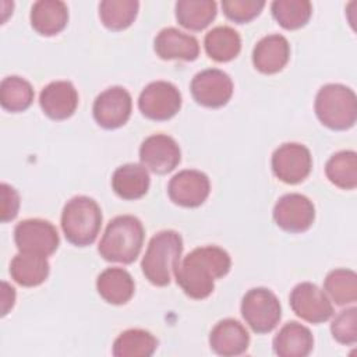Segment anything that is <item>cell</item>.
I'll use <instances>...</instances> for the list:
<instances>
[{"instance_id": "15", "label": "cell", "mask_w": 357, "mask_h": 357, "mask_svg": "<svg viewBox=\"0 0 357 357\" xmlns=\"http://www.w3.org/2000/svg\"><path fill=\"white\" fill-rule=\"evenodd\" d=\"M211 191V183L205 173L185 169L176 173L167 185L169 198L180 206L197 208L202 205Z\"/></svg>"}, {"instance_id": "6", "label": "cell", "mask_w": 357, "mask_h": 357, "mask_svg": "<svg viewBox=\"0 0 357 357\" xmlns=\"http://www.w3.org/2000/svg\"><path fill=\"white\" fill-rule=\"evenodd\" d=\"M241 315L255 333H269L282 318V307L269 289H250L241 300Z\"/></svg>"}, {"instance_id": "1", "label": "cell", "mask_w": 357, "mask_h": 357, "mask_svg": "<svg viewBox=\"0 0 357 357\" xmlns=\"http://www.w3.org/2000/svg\"><path fill=\"white\" fill-rule=\"evenodd\" d=\"M230 255L220 247L205 245L194 248L178 264L174 276L181 290L194 300H202L212 294L215 280L229 273Z\"/></svg>"}, {"instance_id": "12", "label": "cell", "mask_w": 357, "mask_h": 357, "mask_svg": "<svg viewBox=\"0 0 357 357\" xmlns=\"http://www.w3.org/2000/svg\"><path fill=\"white\" fill-rule=\"evenodd\" d=\"M273 219L284 231L303 233L312 226L315 208L312 201L303 194H284L275 204Z\"/></svg>"}, {"instance_id": "28", "label": "cell", "mask_w": 357, "mask_h": 357, "mask_svg": "<svg viewBox=\"0 0 357 357\" xmlns=\"http://www.w3.org/2000/svg\"><path fill=\"white\" fill-rule=\"evenodd\" d=\"M328 180L342 190L357 187V153L354 151H340L332 155L325 165Z\"/></svg>"}, {"instance_id": "22", "label": "cell", "mask_w": 357, "mask_h": 357, "mask_svg": "<svg viewBox=\"0 0 357 357\" xmlns=\"http://www.w3.org/2000/svg\"><path fill=\"white\" fill-rule=\"evenodd\" d=\"M99 296L109 304L121 305L131 300L135 290L132 276L123 268H106L96 279Z\"/></svg>"}, {"instance_id": "4", "label": "cell", "mask_w": 357, "mask_h": 357, "mask_svg": "<svg viewBox=\"0 0 357 357\" xmlns=\"http://www.w3.org/2000/svg\"><path fill=\"white\" fill-rule=\"evenodd\" d=\"M314 109L325 127L335 131L349 130L357 120V96L346 85L326 84L319 88Z\"/></svg>"}, {"instance_id": "7", "label": "cell", "mask_w": 357, "mask_h": 357, "mask_svg": "<svg viewBox=\"0 0 357 357\" xmlns=\"http://www.w3.org/2000/svg\"><path fill=\"white\" fill-rule=\"evenodd\" d=\"M138 107L146 119L165 121L178 113L181 107V93L172 82L153 81L139 93Z\"/></svg>"}, {"instance_id": "19", "label": "cell", "mask_w": 357, "mask_h": 357, "mask_svg": "<svg viewBox=\"0 0 357 357\" xmlns=\"http://www.w3.org/2000/svg\"><path fill=\"white\" fill-rule=\"evenodd\" d=\"M290 59V45L283 35L264 36L252 50V64L262 74H275L283 70Z\"/></svg>"}, {"instance_id": "24", "label": "cell", "mask_w": 357, "mask_h": 357, "mask_svg": "<svg viewBox=\"0 0 357 357\" xmlns=\"http://www.w3.org/2000/svg\"><path fill=\"white\" fill-rule=\"evenodd\" d=\"M49 262L46 257L18 252L10 264V275L14 282L24 287L42 284L49 276Z\"/></svg>"}, {"instance_id": "27", "label": "cell", "mask_w": 357, "mask_h": 357, "mask_svg": "<svg viewBox=\"0 0 357 357\" xmlns=\"http://www.w3.org/2000/svg\"><path fill=\"white\" fill-rule=\"evenodd\" d=\"M158 347L156 337L144 329H127L113 343L116 357H149Z\"/></svg>"}, {"instance_id": "26", "label": "cell", "mask_w": 357, "mask_h": 357, "mask_svg": "<svg viewBox=\"0 0 357 357\" xmlns=\"http://www.w3.org/2000/svg\"><path fill=\"white\" fill-rule=\"evenodd\" d=\"M218 6L213 0H178L176 3L177 22L190 31L205 29L216 17Z\"/></svg>"}, {"instance_id": "8", "label": "cell", "mask_w": 357, "mask_h": 357, "mask_svg": "<svg viewBox=\"0 0 357 357\" xmlns=\"http://www.w3.org/2000/svg\"><path fill=\"white\" fill-rule=\"evenodd\" d=\"M14 241L20 252L42 257L52 255L60 243L57 229L43 219H25L14 229Z\"/></svg>"}, {"instance_id": "31", "label": "cell", "mask_w": 357, "mask_h": 357, "mask_svg": "<svg viewBox=\"0 0 357 357\" xmlns=\"http://www.w3.org/2000/svg\"><path fill=\"white\" fill-rule=\"evenodd\" d=\"M138 8L137 0H103L99 4V17L107 29L123 31L134 22Z\"/></svg>"}, {"instance_id": "32", "label": "cell", "mask_w": 357, "mask_h": 357, "mask_svg": "<svg viewBox=\"0 0 357 357\" xmlns=\"http://www.w3.org/2000/svg\"><path fill=\"white\" fill-rule=\"evenodd\" d=\"M271 11L276 22L289 31L304 26L312 14V6L308 0H275Z\"/></svg>"}, {"instance_id": "33", "label": "cell", "mask_w": 357, "mask_h": 357, "mask_svg": "<svg viewBox=\"0 0 357 357\" xmlns=\"http://www.w3.org/2000/svg\"><path fill=\"white\" fill-rule=\"evenodd\" d=\"M331 332L336 342L353 346L357 342V308L350 307L340 311L331 324Z\"/></svg>"}, {"instance_id": "9", "label": "cell", "mask_w": 357, "mask_h": 357, "mask_svg": "<svg viewBox=\"0 0 357 357\" xmlns=\"http://www.w3.org/2000/svg\"><path fill=\"white\" fill-rule=\"evenodd\" d=\"M273 174L286 184H298L304 181L312 167L310 149L297 142H286L275 149L272 155Z\"/></svg>"}, {"instance_id": "20", "label": "cell", "mask_w": 357, "mask_h": 357, "mask_svg": "<svg viewBox=\"0 0 357 357\" xmlns=\"http://www.w3.org/2000/svg\"><path fill=\"white\" fill-rule=\"evenodd\" d=\"M312 347L311 331L296 321L284 324L273 337V351L279 357H305Z\"/></svg>"}, {"instance_id": "21", "label": "cell", "mask_w": 357, "mask_h": 357, "mask_svg": "<svg viewBox=\"0 0 357 357\" xmlns=\"http://www.w3.org/2000/svg\"><path fill=\"white\" fill-rule=\"evenodd\" d=\"M31 25L43 36L61 32L68 22V8L60 0H39L31 8Z\"/></svg>"}, {"instance_id": "3", "label": "cell", "mask_w": 357, "mask_h": 357, "mask_svg": "<svg viewBox=\"0 0 357 357\" xmlns=\"http://www.w3.org/2000/svg\"><path fill=\"white\" fill-rule=\"evenodd\" d=\"M183 252V238L174 230L156 233L146 247L141 269L149 283L163 287L172 280Z\"/></svg>"}, {"instance_id": "18", "label": "cell", "mask_w": 357, "mask_h": 357, "mask_svg": "<svg viewBox=\"0 0 357 357\" xmlns=\"http://www.w3.org/2000/svg\"><path fill=\"white\" fill-rule=\"evenodd\" d=\"M153 49L163 60L192 61L199 54L198 40L177 28H163L155 38Z\"/></svg>"}, {"instance_id": "25", "label": "cell", "mask_w": 357, "mask_h": 357, "mask_svg": "<svg viewBox=\"0 0 357 357\" xmlns=\"http://www.w3.org/2000/svg\"><path fill=\"white\" fill-rule=\"evenodd\" d=\"M204 46L206 54L212 60L226 63L238 56L241 50V38L233 28L220 25L205 35Z\"/></svg>"}, {"instance_id": "17", "label": "cell", "mask_w": 357, "mask_h": 357, "mask_svg": "<svg viewBox=\"0 0 357 357\" xmlns=\"http://www.w3.org/2000/svg\"><path fill=\"white\" fill-rule=\"evenodd\" d=\"M250 344L247 329L236 319L226 318L219 321L209 333L211 349L223 357L243 354Z\"/></svg>"}, {"instance_id": "14", "label": "cell", "mask_w": 357, "mask_h": 357, "mask_svg": "<svg viewBox=\"0 0 357 357\" xmlns=\"http://www.w3.org/2000/svg\"><path fill=\"white\" fill-rule=\"evenodd\" d=\"M142 166L156 174H166L174 170L181 160V151L177 142L166 134H153L145 138L139 146Z\"/></svg>"}, {"instance_id": "29", "label": "cell", "mask_w": 357, "mask_h": 357, "mask_svg": "<svg viewBox=\"0 0 357 357\" xmlns=\"http://www.w3.org/2000/svg\"><path fill=\"white\" fill-rule=\"evenodd\" d=\"M33 95L32 85L18 75L6 77L0 84L1 107L11 113L26 110L32 105Z\"/></svg>"}, {"instance_id": "10", "label": "cell", "mask_w": 357, "mask_h": 357, "mask_svg": "<svg viewBox=\"0 0 357 357\" xmlns=\"http://www.w3.org/2000/svg\"><path fill=\"white\" fill-rule=\"evenodd\" d=\"M190 89L198 105L218 109L230 100L233 95V82L225 71L219 68H208L194 75Z\"/></svg>"}, {"instance_id": "36", "label": "cell", "mask_w": 357, "mask_h": 357, "mask_svg": "<svg viewBox=\"0 0 357 357\" xmlns=\"http://www.w3.org/2000/svg\"><path fill=\"white\" fill-rule=\"evenodd\" d=\"M15 301V290L7 282H1V317L7 315Z\"/></svg>"}, {"instance_id": "34", "label": "cell", "mask_w": 357, "mask_h": 357, "mask_svg": "<svg viewBox=\"0 0 357 357\" xmlns=\"http://www.w3.org/2000/svg\"><path fill=\"white\" fill-rule=\"evenodd\" d=\"M265 7L264 0H223L222 8L225 15L236 22L245 24L259 15Z\"/></svg>"}, {"instance_id": "30", "label": "cell", "mask_w": 357, "mask_h": 357, "mask_svg": "<svg viewBox=\"0 0 357 357\" xmlns=\"http://www.w3.org/2000/svg\"><path fill=\"white\" fill-rule=\"evenodd\" d=\"M324 289L335 304H353L357 300V275L351 269H333L326 275Z\"/></svg>"}, {"instance_id": "35", "label": "cell", "mask_w": 357, "mask_h": 357, "mask_svg": "<svg viewBox=\"0 0 357 357\" xmlns=\"http://www.w3.org/2000/svg\"><path fill=\"white\" fill-rule=\"evenodd\" d=\"M0 197H1V222L7 223L13 220L20 209V195L14 187L7 183L0 184Z\"/></svg>"}, {"instance_id": "16", "label": "cell", "mask_w": 357, "mask_h": 357, "mask_svg": "<svg viewBox=\"0 0 357 357\" xmlns=\"http://www.w3.org/2000/svg\"><path fill=\"white\" fill-rule=\"evenodd\" d=\"M39 105L49 119L66 120L78 106V92L70 81H53L40 91Z\"/></svg>"}, {"instance_id": "13", "label": "cell", "mask_w": 357, "mask_h": 357, "mask_svg": "<svg viewBox=\"0 0 357 357\" xmlns=\"http://www.w3.org/2000/svg\"><path fill=\"white\" fill-rule=\"evenodd\" d=\"M131 109L132 100L128 91L123 86H110L96 96L92 113L102 128L114 130L128 121Z\"/></svg>"}, {"instance_id": "2", "label": "cell", "mask_w": 357, "mask_h": 357, "mask_svg": "<svg viewBox=\"0 0 357 357\" xmlns=\"http://www.w3.org/2000/svg\"><path fill=\"white\" fill-rule=\"evenodd\" d=\"M144 244V226L132 215H120L109 222L98 251L109 262L132 264Z\"/></svg>"}, {"instance_id": "23", "label": "cell", "mask_w": 357, "mask_h": 357, "mask_svg": "<svg viewBox=\"0 0 357 357\" xmlns=\"http://www.w3.org/2000/svg\"><path fill=\"white\" fill-rule=\"evenodd\" d=\"M149 174L145 166L127 163L117 167L112 176V188L123 199L134 201L144 197L149 188Z\"/></svg>"}, {"instance_id": "5", "label": "cell", "mask_w": 357, "mask_h": 357, "mask_svg": "<svg viewBox=\"0 0 357 357\" xmlns=\"http://www.w3.org/2000/svg\"><path fill=\"white\" fill-rule=\"evenodd\" d=\"M102 226V211L96 201L78 195L67 201L61 212V229L68 243L77 247L92 244Z\"/></svg>"}, {"instance_id": "11", "label": "cell", "mask_w": 357, "mask_h": 357, "mask_svg": "<svg viewBox=\"0 0 357 357\" xmlns=\"http://www.w3.org/2000/svg\"><path fill=\"white\" fill-rule=\"evenodd\" d=\"M289 303L293 312L310 324L326 322L333 315V307L329 297L311 282H303L294 286Z\"/></svg>"}]
</instances>
